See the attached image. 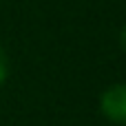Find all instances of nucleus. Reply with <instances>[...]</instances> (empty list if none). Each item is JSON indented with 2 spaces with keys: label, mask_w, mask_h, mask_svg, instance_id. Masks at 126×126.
Wrapping results in <instances>:
<instances>
[{
  "label": "nucleus",
  "mask_w": 126,
  "mask_h": 126,
  "mask_svg": "<svg viewBox=\"0 0 126 126\" xmlns=\"http://www.w3.org/2000/svg\"><path fill=\"white\" fill-rule=\"evenodd\" d=\"M102 115L117 126H126V84H113L104 89L100 97Z\"/></svg>",
  "instance_id": "nucleus-1"
},
{
  "label": "nucleus",
  "mask_w": 126,
  "mask_h": 126,
  "mask_svg": "<svg viewBox=\"0 0 126 126\" xmlns=\"http://www.w3.org/2000/svg\"><path fill=\"white\" fill-rule=\"evenodd\" d=\"M7 75H9V60H7V53L0 44V86L7 82Z\"/></svg>",
  "instance_id": "nucleus-2"
},
{
  "label": "nucleus",
  "mask_w": 126,
  "mask_h": 126,
  "mask_svg": "<svg viewBox=\"0 0 126 126\" xmlns=\"http://www.w3.org/2000/svg\"><path fill=\"white\" fill-rule=\"evenodd\" d=\"M120 47H122V51L126 53V27L122 29V33H120Z\"/></svg>",
  "instance_id": "nucleus-3"
}]
</instances>
